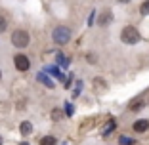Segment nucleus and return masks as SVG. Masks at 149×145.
<instances>
[{
	"instance_id": "1",
	"label": "nucleus",
	"mask_w": 149,
	"mask_h": 145,
	"mask_svg": "<svg viewBox=\"0 0 149 145\" xmlns=\"http://www.w3.org/2000/svg\"><path fill=\"white\" fill-rule=\"evenodd\" d=\"M140 38H141V35L134 25H126L123 31H120V40H123L124 44H138Z\"/></svg>"
},
{
	"instance_id": "2",
	"label": "nucleus",
	"mask_w": 149,
	"mask_h": 145,
	"mask_svg": "<svg viewBox=\"0 0 149 145\" xmlns=\"http://www.w3.org/2000/svg\"><path fill=\"white\" fill-rule=\"evenodd\" d=\"M52 36H54V42L56 44H67L71 40V29L69 27H56Z\"/></svg>"
},
{
	"instance_id": "3",
	"label": "nucleus",
	"mask_w": 149,
	"mask_h": 145,
	"mask_svg": "<svg viewBox=\"0 0 149 145\" xmlns=\"http://www.w3.org/2000/svg\"><path fill=\"white\" fill-rule=\"evenodd\" d=\"M12 44L17 46V48H25V46H29V35H27V31H23V29L13 31V35H12Z\"/></svg>"
},
{
	"instance_id": "4",
	"label": "nucleus",
	"mask_w": 149,
	"mask_h": 145,
	"mask_svg": "<svg viewBox=\"0 0 149 145\" xmlns=\"http://www.w3.org/2000/svg\"><path fill=\"white\" fill-rule=\"evenodd\" d=\"M132 130H134L136 134L147 132V130H149V119H140V120H136V122L132 124Z\"/></svg>"
},
{
	"instance_id": "5",
	"label": "nucleus",
	"mask_w": 149,
	"mask_h": 145,
	"mask_svg": "<svg viewBox=\"0 0 149 145\" xmlns=\"http://www.w3.org/2000/svg\"><path fill=\"white\" fill-rule=\"evenodd\" d=\"M111 21H113V12L111 10H103L100 13V17H97V25L100 27H107Z\"/></svg>"
},
{
	"instance_id": "6",
	"label": "nucleus",
	"mask_w": 149,
	"mask_h": 145,
	"mask_svg": "<svg viewBox=\"0 0 149 145\" xmlns=\"http://www.w3.org/2000/svg\"><path fill=\"white\" fill-rule=\"evenodd\" d=\"M13 63H15V67H17L19 71H27L29 69V57L23 56V53H17V56L13 57Z\"/></svg>"
},
{
	"instance_id": "7",
	"label": "nucleus",
	"mask_w": 149,
	"mask_h": 145,
	"mask_svg": "<svg viewBox=\"0 0 149 145\" xmlns=\"http://www.w3.org/2000/svg\"><path fill=\"white\" fill-rule=\"evenodd\" d=\"M19 130H21L23 136H29V134L33 132V124L29 122V120H25V122H21V128H19Z\"/></svg>"
},
{
	"instance_id": "8",
	"label": "nucleus",
	"mask_w": 149,
	"mask_h": 145,
	"mask_svg": "<svg viewBox=\"0 0 149 145\" xmlns=\"http://www.w3.org/2000/svg\"><path fill=\"white\" fill-rule=\"evenodd\" d=\"M40 145H57V139L54 136H46L40 139Z\"/></svg>"
},
{
	"instance_id": "9",
	"label": "nucleus",
	"mask_w": 149,
	"mask_h": 145,
	"mask_svg": "<svg viewBox=\"0 0 149 145\" xmlns=\"http://www.w3.org/2000/svg\"><path fill=\"white\" fill-rule=\"evenodd\" d=\"M143 107V99H134L130 103V111H140Z\"/></svg>"
},
{
	"instance_id": "10",
	"label": "nucleus",
	"mask_w": 149,
	"mask_h": 145,
	"mask_svg": "<svg viewBox=\"0 0 149 145\" xmlns=\"http://www.w3.org/2000/svg\"><path fill=\"white\" fill-rule=\"evenodd\" d=\"M38 80H40V82H44L48 88H54V82H52V80H50L46 75H44V73H40V75H38Z\"/></svg>"
},
{
	"instance_id": "11",
	"label": "nucleus",
	"mask_w": 149,
	"mask_h": 145,
	"mask_svg": "<svg viewBox=\"0 0 149 145\" xmlns=\"http://www.w3.org/2000/svg\"><path fill=\"white\" fill-rule=\"evenodd\" d=\"M140 13L141 15H149V0H145V2L140 4Z\"/></svg>"
},
{
	"instance_id": "12",
	"label": "nucleus",
	"mask_w": 149,
	"mask_h": 145,
	"mask_svg": "<svg viewBox=\"0 0 149 145\" xmlns=\"http://www.w3.org/2000/svg\"><path fill=\"white\" fill-rule=\"evenodd\" d=\"M113 128H115V120H109V122H107V126L103 128V136H109V132L113 130Z\"/></svg>"
},
{
	"instance_id": "13",
	"label": "nucleus",
	"mask_w": 149,
	"mask_h": 145,
	"mask_svg": "<svg viewBox=\"0 0 149 145\" xmlns=\"http://www.w3.org/2000/svg\"><path fill=\"white\" fill-rule=\"evenodd\" d=\"M52 119H54V120H61V119H63V111L54 109V111H52Z\"/></svg>"
},
{
	"instance_id": "14",
	"label": "nucleus",
	"mask_w": 149,
	"mask_h": 145,
	"mask_svg": "<svg viewBox=\"0 0 149 145\" xmlns=\"http://www.w3.org/2000/svg\"><path fill=\"white\" fill-rule=\"evenodd\" d=\"M118 143L120 145H134V139H132V137H120V139H118Z\"/></svg>"
},
{
	"instance_id": "15",
	"label": "nucleus",
	"mask_w": 149,
	"mask_h": 145,
	"mask_svg": "<svg viewBox=\"0 0 149 145\" xmlns=\"http://www.w3.org/2000/svg\"><path fill=\"white\" fill-rule=\"evenodd\" d=\"M6 25H8V23H6L4 15H0V33H4V31H6Z\"/></svg>"
},
{
	"instance_id": "16",
	"label": "nucleus",
	"mask_w": 149,
	"mask_h": 145,
	"mask_svg": "<svg viewBox=\"0 0 149 145\" xmlns=\"http://www.w3.org/2000/svg\"><path fill=\"white\" fill-rule=\"evenodd\" d=\"M86 59H88L90 63H96V56H94V53H88V56H86Z\"/></svg>"
},
{
	"instance_id": "17",
	"label": "nucleus",
	"mask_w": 149,
	"mask_h": 145,
	"mask_svg": "<svg viewBox=\"0 0 149 145\" xmlns=\"http://www.w3.org/2000/svg\"><path fill=\"white\" fill-rule=\"evenodd\" d=\"M59 63H61V65H67L69 59H65V56H59Z\"/></svg>"
},
{
	"instance_id": "18",
	"label": "nucleus",
	"mask_w": 149,
	"mask_h": 145,
	"mask_svg": "<svg viewBox=\"0 0 149 145\" xmlns=\"http://www.w3.org/2000/svg\"><path fill=\"white\" fill-rule=\"evenodd\" d=\"M117 2H120V4H126V2H130V0H117Z\"/></svg>"
},
{
	"instance_id": "19",
	"label": "nucleus",
	"mask_w": 149,
	"mask_h": 145,
	"mask_svg": "<svg viewBox=\"0 0 149 145\" xmlns=\"http://www.w3.org/2000/svg\"><path fill=\"white\" fill-rule=\"evenodd\" d=\"M19 145H29V143H25V141H23V143H19Z\"/></svg>"
},
{
	"instance_id": "20",
	"label": "nucleus",
	"mask_w": 149,
	"mask_h": 145,
	"mask_svg": "<svg viewBox=\"0 0 149 145\" xmlns=\"http://www.w3.org/2000/svg\"><path fill=\"white\" fill-rule=\"evenodd\" d=\"M0 143H2V137H0Z\"/></svg>"
},
{
	"instance_id": "21",
	"label": "nucleus",
	"mask_w": 149,
	"mask_h": 145,
	"mask_svg": "<svg viewBox=\"0 0 149 145\" xmlns=\"http://www.w3.org/2000/svg\"><path fill=\"white\" fill-rule=\"evenodd\" d=\"M0 78H2V73H0Z\"/></svg>"
}]
</instances>
